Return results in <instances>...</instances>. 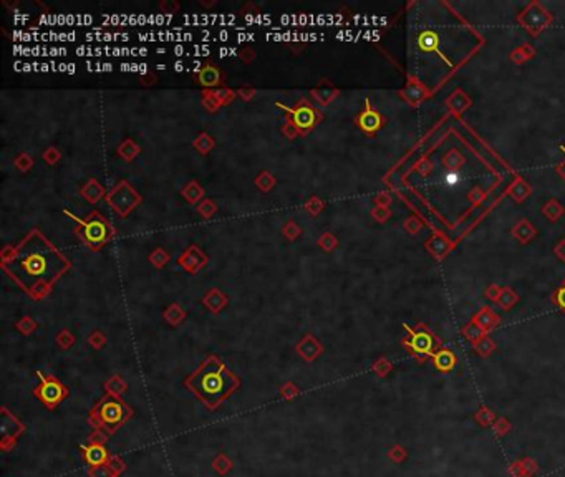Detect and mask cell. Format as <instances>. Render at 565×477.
<instances>
[{
	"instance_id": "obj_7",
	"label": "cell",
	"mask_w": 565,
	"mask_h": 477,
	"mask_svg": "<svg viewBox=\"0 0 565 477\" xmlns=\"http://www.w3.org/2000/svg\"><path fill=\"white\" fill-rule=\"evenodd\" d=\"M454 363H456V358L451 351H443L436 356V366H438L441 371H449L451 368L454 366Z\"/></svg>"
},
{
	"instance_id": "obj_4",
	"label": "cell",
	"mask_w": 565,
	"mask_h": 477,
	"mask_svg": "<svg viewBox=\"0 0 565 477\" xmlns=\"http://www.w3.org/2000/svg\"><path fill=\"white\" fill-rule=\"evenodd\" d=\"M290 113L294 114L295 124L299 128H302V129L310 128L312 123H314V119H315L314 113H312V109L307 108V106H302L299 109H290Z\"/></svg>"
},
{
	"instance_id": "obj_28",
	"label": "cell",
	"mask_w": 565,
	"mask_h": 477,
	"mask_svg": "<svg viewBox=\"0 0 565 477\" xmlns=\"http://www.w3.org/2000/svg\"><path fill=\"white\" fill-rule=\"evenodd\" d=\"M120 68L123 70V72H131V63H121Z\"/></svg>"
},
{
	"instance_id": "obj_33",
	"label": "cell",
	"mask_w": 565,
	"mask_h": 477,
	"mask_svg": "<svg viewBox=\"0 0 565 477\" xmlns=\"http://www.w3.org/2000/svg\"><path fill=\"white\" fill-rule=\"evenodd\" d=\"M140 55H141V57H146V55H148V50H146V48H140Z\"/></svg>"
},
{
	"instance_id": "obj_17",
	"label": "cell",
	"mask_w": 565,
	"mask_h": 477,
	"mask_svg": "<svg viewBox=\"0 0 565 477\" xmlns=\"http://www.w3.org/2000/svg\"><path fill=\"white\" fill-rule=\"evenodd\" d=\"M77 55L78 57H95V48H90V47L81 45V47L77 48Z\"/></svg>"
},
{
	"instance_id": "obj_35",
	"label": "cell",
	"mask_w": 565,
	"mask_h": 477,
	"mask_svg": "<svg viewBox=\"0 0 565 477\" xmlns=\"http://www.w3.org/2000/svg\"><path fill=\"white\" fill-rule=\"evenodd\" d=\"M234 55H237V50L236 48H231V57H234Z\"/></svg>"
},
{
	"instance_id": "obj_11",
	"label": "cell",
	"mask_w": 565,
	"mask_h": 477,
	"mask_svg": "<svg viewBox=\"0 0 565 477\" xmlns=\"http://www.w3.org/2000/svg\"><path fill=\"white\" fill-rule=\"evenodd\" d=\"M492 426H494V431L497 436H505L510 431V422L505 419V417H497Z\"/></svg>"
},
{
	"instance_id": "obj_13",
	"label": "cell",
	"mask_w": 565,
	"mask_h": 477,
	"mask_svg": "<svg viewBox=\"0 0 565 477\" xmlns=\"http://www.w3.org/2000/svg\"><path fill=\"white\" fill-rule=\"evenodd\" d=\"M413 345L418 351H428L431 348V340H429L428 335H419V336L414 338Z\"/></svg>"
},
{
	"instance_id": "obj_32",
	"label": "cell",
	"mask_w": 565,
	"mask_h": 477,
	"mask_svg": "<svg viewBox=\"0 0 565 477\" xmlns=\"http://www.w3.org/2000/svg\"><path fill=\"white\" fill-rule=\"evenodd\" d=\"M67 67H68V63H60L58 65V72H67Z\"/></svg>"
},
{
	"instance_id": "obj_23",
	"label": "cell",
	"mask_w": 565,
	"mask_h": 477,
	"mask_svg": "<svg viewBox=\"0 0 565 477\" xmlns=\"http://www.w3.org/2000/svg\"><path fill=\"white\" fill-rule=\"evenodd\" d=\"M25 20H28V15L27 13H15L13 15V22L15 23H20V22H25Z\"/></svg>"
},
{
	"instance_id": "obj_31",
	"label": "cell",
	"mask_w": 565,
	"mask_h": 477,
	"mask_svg": "<svg viewBox=\"0 0 565 477\" xmlns=\"http://www.w3.org/2000/svg\"><path fill=\"white\" fill-rule=\"evenodd\" d=\"M146 72H148V65L140 63V73H146Z\"/></svg>"
},
{
	"instance_id": "obj_34",
	"label": "cell",
	"mask_w": 565,
	"mask_h": 477,
	"mask_svg": "<svg viewBox=\"0 0 565 477\" xmlns=\"http://www.w3.org/2000/svg\"><path fill=\"white\" fill-rule=\"evenodd\" d=\"M156 68H158V70H164V68H166V65H162V63H161V65H156Z\"/></svg>"
},
{
	"instance_id": "obj_26",
	"label": "cell",
	"mask_w": 565,
	"mask_h": 477,
	"mask_svg": "<svg viewBox=\"0 0 565 477\" xmlns=\"http://www.w3.org/2000/svg\"><path fill=\"white\" fill-rule=\"evenodd\" d=\"M75 67H77L75 63H68V67H67V73H70V75H73V73H75V72H77V68H75Z\"/></svg>"
},
{
	"instance_id": "obj_10",
	"label": "cell",
	"mask_w": 565,
	"mask_h": 477,
	"mask_svg": "<svg viewBox=\"0 0 565 477\" xmlns=\"http://www.w3.org/2000/svg\"><path fill=\"white\" fill-rule=\"evenodd\" d=\"M105 451L101 447H88L86 449V459L90 464H100V462L105 461Z\"/></svg>"
},
{
	"instance_id": "obj_12",
	"label": "cell",
	"mask_w": 565,
	"mask_h": 477,
	"mask_svg": "<svg viewBox=\"0 0 565 477\" xmlns=\"http://www.w3.org/2000/svg\"><path fill=\"white\" fill-rule=\"evenodd\" d=\"M522 467H524V476L525 477H532L535 472L539 471L537 462H535L534 459H530V457H525V459L522 461Z\"/></svg>"
},
{
	"instance_id": "obj_6",
	"label": "cell",
	"mask_w": 565,
	"mask_h": 477,
	"mask_svg": "<svg viewBox=\"0 0 565 477\" xmlns=\"http://www.w3.org/2000/svg\"><path fill=\"white\" fill-rule=\"evenodd\" d=\"M101 416L106 422H118L123 417V407L118 402H108L103 407Z\"/></svg>"
},
{
	"instance_id": "obj_20",
	"label": "cell",
	"mask_w": 565,
	"mask_h": 477,
	"mask_svg": "<svg viewBox=\"0 0 565 477\" xmlns=\"http://www.w3.org/2000/svg\"><path fill=\"white\" fill-rule=\"evenodd\" d=\"M50 57H60V55H67V48H58V47H53L50 48V52H48Z\"/></svg>"
},
{
	"instance_id": "obj_21",
	"label": "cell",
	"mask_w": 565,
	"mask_h": 477,
	"mask_svg": "<svg viewBox=\"0 0 565 477\" xmlns=\"http://www.w3.org/2000/svg\"><path fill=\"white\" fill-rule=\"evenodd\" d=\"M255 35L254 33H245V32H241L237 35V42H245V40H254Z\"/></svg>"
},
{
	"instance_id": "obj_18",
	"label": "cell",
	"mask_w": 565,
	"mask_h": 477,
	"mask_svg": "<svg viewBox=\"0 0 565 477\" xmlns=\"http://www.w3.org/2000/svg\"><path fill=\"white\" fill-rule=\"evenodd\" d=\"M138 38H140L141 42H156L158 33H138Z\"/></svg>"
},
{
	"instance_id": "obj_19",
	"label": "cell",
	"mask_w": 565,
	"mask_h": 477,
	"mask_svg": "<svg viewBox=\"0 0 565 477\" xmlns=\"http://www.w3.org/2000/svg\"><path fill=\"white\" fill-rule=\"evenodd\" d=\"M192 40V33H176V40L174 42H191Z\"/></svg>"
},
{
	"instance_id": "obj_22",
	"label": "cell",
	"mask_w": 565,
	"mask_h": 477,
	"mask_svg": "<svg viewBox=\"0 0 565 477\" xmlns=\"http://www.w3.org/2000/svg\"><path fill=\"white\" fill-rule=\"evenodd\" d=\"M172 53H174V55H176V57H181V55H184V53L187 55V52H186V48H184V47H182V45H176V47H174V48H172Z\"/></svg>"
},
{
	"instance_id": "obj_25",
	"label": "cell",
	"mask_w": 565,
	"mask_h": 477,
	"mask_svg": "<svg viewBox=\"0 0 565 477\" xmlns=\"http://www.w3.org/2000/svg\"><path fill=\"white\" fill-rule=\"evenodd\" d=\"M227 55H231V48H226V47L219 48V57H221V58L227 57Z\"/></svg>"
},
{
	"instance_id": "obj_29",
	"label": "cell",
	"mask_w": 565,
	"mask_h": 477,
	"mask_svg": "<svg viewBox=\"0 0 565 477\" xmlns=\"http://www.w3.org/2000/svg\"><path fill=\"white\" fill-rule=\"evenodd\" d=\"M33 65L32 63H23V72H32Z\"/></svg>"
},
{
	"instance_id": "obj_8",
	"label": "cell",
	"mask_w": 565,
	"mask_h": 477,
	"mask_svg": "<svg viewBox=\"0 0 565 477\" xmlns=\"http://www.w3.org/2000/svg\"><path fill=\"white\" fill-rule=\"evenodd\" d=\"M474 417L481 426H490V424H494V421H495L494 412L490 411L489 407H481V409L476 412Z\"/></svg>"
},
{
	"instance_id": "obj_9",
	"label": "cell",
	"mask_w": 565,
	"mask_h": 477,
	"mask_svg": "<svg viewBox=\"0 0 565 477\" xmlns=\"http://www.w3.org/2000/svg\"><path fill=\"white\" fill-rule=\"evenodd\" d=\"M217 80H219V73H217L216 68L212 67H206L201 72V83L206 84V86H211V84H216Z\"/></svg>"
},
{
	"instance_id": "obj_2",
	"label": "cell",
	"mask_w": 565,
	"mask_h": 477,
	"mask_svg": "<svg viewBox=\"0 0 565 477\" xmlns=\"http://www.w3.org/2000/svg\"><path fill=\"white\" fill-rule=\"evenodd\" d=\"M194 386L197 393L207 401L221 399L227 393V383H226L224 375H222V371L207 370L204 373H201V376H197Z\"/></svg>"
},
{
	"instance_id": "obj_15",
	"label": "cell",
	"mask_w": 565,
	"mask_h": 477,
	"mask_svg": "<svg viewBox=\"0 0 565 477\" xmlns=\"http://www.w3.org/2000/svg\"><path fill=\"white\" fill-rule=\"evenodd\" d=\"M509 474H510V477H525V476H524L522 462H520V461H515L514 464H510V467H509Z\"/></svg>"
},
{
	"instance_id": "obj_14",
	"label": "cell",
	"mask_w": 565,
	"mask_h": 477,
	"mask_svg": "<svg viewBox=\"0 0 565 477\" xmlns=\"http://www.w3.org/2000/svg\"><path fill=\"white\" fill-rule=\"evenodd\" d=\"M245 22L249 23H265L267 27H270L272 25V20H270V15H245Z\"/></svg>"
},
{
	"instance_id": "obj_1",
	"label": "cell",
	"mask_w": 565,
	"mask_h": 477,
	"mask_svg": "<svg viewBox=\"0 0 565 477\" xmlns=\"http://www.w3.org/2000/svg\"><path fill=\"white\" fill-rule=\"evenodd\" d=\"M63 267L65 262L62 257L38 236L23 243L17 257L8 263V270L28 288H33L40 282H50Z\"/></svg>"
},
{
	"instance_id": "obj_3",
	"label": "cell",
	"mask_w": 565,
	"mask_h": 477,
	"mask_svg": "<svg viewBox=\"0 0 565 477\" xmlns=\"http://www.w3.org/2000/svg\"><path fill=\"white\" fill-rule=\"evenodd\" d=\"M85 236L90 242H101L106 236V229L101 222L90 221L85 224Z\"/></svg>"
},
{
	"instance_id": "obj_5",
	"label": "cell",
	"mask_w": 565,
	"mask_h": 477,
	"mask_svg": "<svg viewBox=\"0 0 565 477\" xmlns=\"http://www.w3.org/2000/svg\"><path fill=\"white\" fill-rule=\"evenodd\" d=\"M42 396L48 402H55L63 396V388L57 381H48L42 388Z\"/></svg>"
},
{
	"instance_id": "obj_27",
	"label": "cell",
	"mask_w": 565,
	"mask_h": 477,
	"mask_svg": "<svg viewBox=\"0 0 565 477\" xmlns=\"http://www.w3.org/2000/svg\"><path fill=\"white\" fill-rule=\"evenodd\" d=\"M174 70H176V72H182V70H184V63H182V62H176L174 63Z\"/></svg>"
},
{
	"instance_id": "obj_24",
	"label": "cell",
	"mask_w": 565,
	"mask_h": 477,
	"mask_svg": "<svg viewBox=\"0 0 565 477\" xmlns=\"http://www.w3.org/2000/svg\"><path fill=\"white\" fill-rule=\"evenodd\" d=\"M217 40H221V42H226V40H229V32H227V30H221L219 35H217Z\"/></svg>"
},
{
	"instance_id": "obj_16",
	"label": "cell",
	"mask_w": 565,
	"mask_h": 477,
	"mask_svg": "<svg viewBox=\"0 0 565 477\" xmlns=\"http://www.w3.org/2000/svg\"><path fill=\"white\" fill-rule=\"evenodd\" d=\"M390 457H393L395 462H401L403 459H406V449H403L401 446H395L393 451L390 452Z\"/></svg>"
},
{
	"instance_id": "obj_30",
	"label": "cell",
	"mask_w": 565,
	"mask_h": 477,
	"mask_svg": "<svg viewBox=\"0 0 565 477\" xmlns=\"http://www.w3.org/2000/svg\"><path fill=\"white\" fill-rule=\"evenodd\" d=\"M50 70H52L50 63H42V72H50Z\"/></svg>"
}]
</instances>
